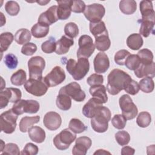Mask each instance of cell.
<instances>
[{
    "instance_id": "obj_7",
    "label": "cell",
    "mask_w": 155,
    "mask_h": 155,
    "mask_svg": "<svg viewBox=\"0 0 155 155\" xmlns=\"http://www.w3.org/2000/svg\"><path fill=\"white\" fill-rule=\"evenodd\" d=\"M119 103L122 115L127 120H131L136 117L138 113V109L129 95L123 94L120 96Z\"/></svg>"
},
{
    "instance_id": "obj_51",
    "label": "cell",
    "mask_w": 155,
    "mask_h": 155,
    "mask_svg": "<svg viewBox=\"0 0 155 155\" xmlns=\"http://www.w3.org/2000/svg\"><path fill=\"white\" fill-rule=\"evenodd\" d=\"M37 50V46L33 42H28L23 45L21 52L26 56L33 55Z\"/></svg>"
},
{
    "instance_id": "obj_46",
    "label": "cell",
    "mask_w": 155,
    "mask_h": 155,
    "mask_svg": "<svg viewBox=\"0 0 155 155\" xmlns=\"http://www.w3.org/2000/svg\"><path fill=\"white\" fill-rule=\"evenodd\" d=\"M111 124L114 128L122 130L126 125L127 119L122 114H115L111 119Z\"/></svg>"
},
{
    "instance_id": "obj_48",
    "label": "cell",
    "mask_w": 155,
    "mask_h": 155,
    "mask_svg": "<svg viewBox=\"0 0 155 155\" xmlns=\"http://www.w3.org/2000/svg\"><path fill=\"white\" fill-rule=\"evenodd\" d=\"M130 54V53L127 50H120L117 51L114 55V62L119 65H124L125 61L127 57Z\"/></svg>"
},
{
    "instance_id": "obj_59",
    "label": "cell",
    "mask_w": 155,
    "mask_h": 155,
    "mask_svg": "<svg viewBox=\"0 0 155 155\" xmlns=\"http://www.w3.org/2000/svg\"><path fill=\"white\" fill-rule=\"evenodd\" d=\"M5 147V143L2 140H1V152H2Z\"/></svg>"
},
{
    "instance_id": "obj_17",
    "label": "cell",
    "mask_w": 155,
    "mask_h": 155,
    "mask_svg": "<svg viewBox=\"0 0 155 155\" xmlns=\"http://www.w3.org/2000/svg\"><path fill=\"white\" fill-rule=\"evenodd\" d=\"M92 144L91 140L87 136H81L76 139L75 145L72 149L74 155H85Z\"/></svg>"
},
{
    "instance_id": "obj_40",
    "label": "cell",
    "mask_w": 155,
    "mask_h": 155,
    "mask_svg": "<svg viewBox=\"0 0 155 155\" xmlns=\"http://www.w3.org/2000/svg\"><path fill=\"white\" fill-rule=\"evenodd\" d=\"M151 122V114L147 111L140 112L136 119L137 125L142 128H145L149 126Z\"/></svg>"
},
{
    "instance_id": "obj_4",
    "label": "cell",
    "mask_w": 155,
    "mask_h": 155,
    "mask_svg": "<svg viewBox=\"0 0 155 155\" xmlns=\"http://www.w3.org/2000/svg\"><path fill=\"white\" fill-rule=\"evenodd\" d=\"M76 134L69 128H65L53 139L55 147L59 150H65L76 140Z\"/></svg>"
},
{
    "instance_id": "obj_12",
    "label": "cell",
    "mask_w": 155,
    "mask_h": 155,
    "mask_svg": "<svg viewBox=\"0 0 155 155\" xmlns=\"http://www.w3.org/2000/svg\"><path fill=\"white\" fill-rule=\"evenodd\" d=\"M105 13V7L101 4L94 3L86 6L84 15L90 22L101 21Z\"/></svg>"
},
{
    "instance_id": "obj_8",
    "label": "cell",
    "mask_w": 155,
    "mask_h": 155,
    "mask_svg": "<svg viewBox=\"0 0 155 155\" xmlns=\"http://www.w3.org/2000/svg\"><path fill=\"white\" fill-rule=\"evenodd\" d=\"M24 87L28 93L35 96L44 95L48 88V87L44 81V78L39 79L29 78L24 84Z\"/></svg>"
},
{
    "instance_id": "obj_29",
    "label": "cell",
    "mask_w": 155,
    "mask_h": 155,
    "mask_svg": "<svg viewBox=\"0 0 155 155\" xmlns=\"http://www.w3.org/2000/svg\"><path fill=\"white\" fill-rule=\"evenodd\" d=\"M143 41L139 33H133L127 39V46L133 50H137L143 45Z\"/></svg>"
},
{
    "instance_id": "obj_3",
    "label": "cell",
    "mask_w": 155,
    "mask_h": 155,
    "mask_svg": "<svg viewBox=\"0 0 155 155\" xmlns=\"http://www.w3.org/2000/svg\"><path fill=\"white\" fill-rule=\"evenodd\" d=\"M111 111L105 106H102L94 117L91 118V125L97 133H104L108 128V122L111 119Z\"/></svg>"
},
{
    "instance_id": "obj_34",
    "label": "cell",
    "mask_w": 155,
    "mask_h": 155,
    "mask_svg": "<svg viewBox=\"0 0 155 155\" xmlns=\"http://www.w3.org/2000/svg\"><path fill=\"white\" fill-rule=\"evenodd\" d=\"M155 21L151 20H140V27L139 33L145 38H147L150 34L153 33V28Z\"/></svg>"
},
{
    "instance_id": "obj_36",
    "label": "cell",
    "mask_w": 155,
    "mask_h": 155,
    "mask_svg": "<svg viewBox=\"0 0 155 155\" xmlns=\"http://www.w3.org/2000/svg\"><path fill=\"white\" fill-rule=\"evenodd\" d=\"M27 74L22 69H19L15 72L10 78L12 84L16 86H21L26 82Z\"/></svg>"
},
{
    "instance_id": "obj_28",
    "label": "cell",
    "mask_w": 155,
    "mask_h": 155,
    "mask_svg": "<svg viewBox=\"0 0 155 155\" xmlns=\"http://www.w3.org/2000/svg\"><path fill=\"white\" fill-rule=\"evenodd\" d=\"M56 104L60 110L67 111L71 107V99L65 93L59 92L56 100Z\"/></svg>"
},
{
    "instance_id": "obj_47",
    "label": "cell",
    "mask_w": 155,
    "mask_h": 155,
    "mask_svg": "<svg viewBox=\"0 0 155 155\" xmlns=\"http://www.w3.org/2000/svg\"><path fill=\"white\" fill-rule=\"evenodd\" d=\"M4 62L5 65L11 70L16 68L18 64V60L17 57L12 53H8L6 54L4 56Z\"/></svg>"
},
{
    "instance_id": "obj_57",
    "label": "cell",
    "mask_w": 155,
    "mask_h": 155,
    "mask_svg": "<svg viewBox=\"0 0 155 155\" xmlns=\"http://www.w3.org/2000/svg\"><path fill=\"white\" fill-rule=\"evenodd\" d=\"M0 14H1V26L2 27V26H3L5 24V18L4 17V15H3V13L2 12H1Z\"/></svg>"
},
{
    "instance_id": "obj_39",
    "label": "cell",
    "mask_w": 155,
    "mask_h": 155,
    "mask_svg": "<svg viewBox=\"0 0 155 155\" xmlns=\"http://www.w3.org/2000/svg\"><path fill=\"white\" fill-rule=\"evenodd\" d=\"M139 89L146 93H151L154 87V83L152 78H144L142 79L139 83Z\"/></svg>"
},
{
    "instance_id": "obj_22",
    "label": "cell",
    "mask_w": 155,
    "mask_h": 155,
    "mask_svg": "<svg viewBox=\"0 0 155 155\" xmlns=\"http://www.w3.org/2000/svg\"><path fill=\"white\" fill-rule=\"evenodd\" d=\"M134 72L138 78H150L153 79L155 76V63L153 62L150 65L140 64L139 67Z\"/></svg>"
},
{
    "instance_id": "obj_9",
    "label": "cell",
    "mask_w": 155,
    "mask_h": 155,
    "mask_svg": "<svg viewBox=\"0 0 155 155\" xmlns=\"http://www.w3.org/2000/svg\"><path fill=\"white\" fill-rule=\"evenodd\" d=\"M79 48L77 51L78 58H88L93 53L95 50L94 44L93 39L87 35H82L78 41Z\"/></svg>"
},
{
    "instance_id": "obj_6",
    "label": "cell",
    "mask_w": 155,
    "mask_h": 155,
    "mask_svg": "<svg viewBox=\"0 0 155 155\" xmlns=\"http://www.w3.org/2000/svg\"><path fill=\"white\" fill-rule=\"evenodd\" d=\"M39 104L37 101L21 99L13 104L12 109L17 115H21L24 113H36L39 111Z\"/></svg>"
},
{
    "instance_id": "obj_18",
    "label": "cell",
    "mask_w": 155,
    "mask_h": 155,
    "mask_svg": "<svg viewBox=\"0 0 155 155\" xmlns=\"http://www.w3.org/2000/svg\"><path fill=\"white\" fill-rule=\"evenodd\" d=\"M57 5H52L45 12L42 13L38 18V22L50 25L59 20L57 15Z\"/></svg>"
},
{
    "instance_id": "obj_42",
    "label": "cell",
    "mask_w": 155,
    "mask_h": 155,
    "mask_svg": "<svg viewBox=\"0 0 155 155\" xmlns=\"http://www.w3.org/2000/svg\"><path fill=\"white\" fill-rule=\"evenodd\" d=\"M64 33L65 36L70 38H76L79 34V28L77 24L72 22L66 24L64 27Z\"/></svg>"
},
{
    "instance_id": "obj_41",
    "label": "cell",
    "mask_w": 155,
    "mask_h": 155,
    "mask_svg": "<svg viewBox=\"0 0 155 155\" xmlns=\"http://www.w3.org/2000/svg\"><path fill=\"white\" fill-rule=\"evenodd\" d=\"M140 64V61L137 54H130L125 61V65L130 70H135Z\"/></svg>"
},
{
    "instance_id": "obj_45",
    "label": "cell",
    "mask_w": 155,
    "mask_h": 155,
    "mask_svg": "<svg viewBox=\"0 0 155 155\" xmlns=\"http://www.w3.org/2000/svg\"><path fill=\"white\" fill-rule=\"evenodd\" d=\"M115 139L121 146L127 145L130 140V134L124 130L119 131L115 134Z\"/></svg>"
},
{
    "instance_id": "obj_19",
    "label": "cell",
    "mask_w": 155,
    "mask_h": 155,
    "mask_svg": "<svg viewBox=\"0 0 155 155\" xmlns=\"http://www.w3.org/2000/svg\"><path fill=\"white\" fill-rule=\"evenodd\" d=\"M102 102L97 99L92 97L84 105L82 110V113L85 117L88 118H92L102 106Z\"/></svg>"
},
{
    "instance_id": "obj_13",
    "label": "cell",
    "mask_w": 155,
    "mask_h": 155,
    "mask_svg": "<svg viewBox=\"0 0 155 155\" xmlns=\"http://www.w3.org/2000/svg\"><path fill=\"white\" fill-rule=\"evenodd\" d=\"M59 92L65 93L76 102H82L86 97V94L81 89V85L76 82H70L62 87Z\"/></svg>"
},
{
    "instance_id": "obj_50",
    "label": "cell",
    "mask_w": 155,
    "mask_h": 155,
    "mask_svg": "<svg viewBox=\"0 0 155 155\" xmlns=\"http://www.w3.org/2000/svg\"><path fill=\"white\" fill-rule=\"evenodd\" d=\"M2 154H21L18 146L14 143H8L6 144L3 151L1 152Z\"/></svg>"
},
{
    "instance_id": "obj_43",
    "label": "cell",
    "mask_w": 155,
    "mask_h": 155,
    "mask_svg": "<svg viewBox=\"0 0 155 155\" xmlns=\"http://www.w3.org/2000/svg\"><path fill=\"white\" fill-rule=\"evenodd\" d=\"M56 42L53 37H50L48 40L44 42L41 45V50L45 53H51L55 51Z\"/></svg>"
},
{
    "instance_id": "obj_30",
    "label": "cell",
    "mask_w": 155,
    "mask_h": 155,
    "mask_svg": "<svg viewBox=\"0 0 155 155\" xmlns=\"http://www.w3.org/2000/svg\"><path fill=\"white\" fill-rule=\"evenodd\" d=\"M49 32V25L37 22L31 28V33L36 38L45 37Z\"/></svg>"
},
{
    "instance_id": "obj_53",
    "label": "cell",
    "mask_w": 155,
    "mask_h": 155,
    "mask_svg": "<svg viewBox=\"0 0 155 155\" xmlns=\"http://www.w3.org/2000/svg\"><path fill=\"white\" fill-rule=\"evenodd\" d=\"M85 7H86L85 4L83 1H81V0L72 1V3L71 5V12L76 13H81L84 12Z\"/></svg>"
},
{
    "instance_id": "obj_10",
    "label": "cell",
    "mask_w": 155,
    "mask_h": 155,
    "mask_svg": "<svg viewBox=\"0 0 155 155\" xmlns=\"http://www.w3.org/2000/svg\"><path fill=\"white\" fill-rule=\"evenodd\" d=\"M45 67L44 59L39 56L31 57L28 61L29 77L31 79L42 78V71Z\"/></svg>"
},
{
    "instance_id": "obj_20",
    "label": "cell",
    "mask_w": 155,
    "mask_h": 155,
    "mask_svg": "<svg viewBox=\"0 0 155 155\" xmlns=\"http://www.w3.org/2000/svg\"><path fill=\"white\" fill-rule=\"evenodd\" d=\"M139 6L142 15L141 20L155 21V13L151 1L143 0L140 1Z\"/></svg>"
},
{
    "instance_id": "obj_56",
    "label": "cell",
    "mask_w": 155,
    "mask_h": 155,
    "mask_svg": "<svg viewBox=\"0 0 155 155\" xmlns=\"http://www.w3.org/2000/svg\"><path fill=\"white\" fill-rule=\"evenodd\" d=\"M111 154V153L105 150H103V149H99V150H96L94 153V154Z\"/></svg>"
},
{
    "instance_id": "obj_32",
    "label": "cell",
    "mask_w": 155,
    "mask_h": 155,
    "mask_svg": "<svg viewBox=\"0 0 155 155\" xmlns=\"http://www.w3.org/2000/svg\"><path fill=\"white\" fill-rule=\"evenodd\" d=\"M31 38V33L27 28L18 30L15 35V41L19 45H23L29 42Z\"/></svg>"
},
{
    "instance_id": "obj_24",
    "label": "cell",
    "mask_w": 155,
    "mask_h": 155,
    "mask_svg": "<svg viewBox=\"0 0 155 155\" xmlns=\"http://www.w3.org/2000/svg\"><path fill=\"white\" fill-rule=\"evenodd\" d=\"M28 134L30 139L38 143H42L45 139V131L39 126L30 127L28 130Z\"/></svg>"
},
{
    "instance_id": "obj_5",
    "label": "cell",
    "mask_w": 155,
    "mask_h": 155,
    "mask_svg": "<svg viewBox=\"0 0 155 155\" xmlns=\"http://www.w3.org/2000/svg\"><path fill=\"white\" fill-rule=\"evenodd\" d=\"M18 116L12 109H10L1 114L0 125L1 131L6 134L13 133L16 127Z\"/></svg>"
},
{
    "instance_id": "obj_44",
    "label": "cell",
    "mask_w": 155,
    "mask_h": 155,
    "mask_svg": "<svg viewBox=\"0 0 155 155\" xmlns=\"http://www.w3.org/2000/svg\"><path fill=\"white\" fill-rule=\"evenodd\" d=\"M5 10L9 15L16 16L20 11V7L17 2L8 1L5 3Z\"/></svg>"
},
{
    "instance_id": "obj_11",
    "label": "cell",
    "mask_w": 155,
    "mask_h": 155,
    "mask_svg": "<svg viewBox=\"0 0 155 155\" xmlns=\"http://www.w3.org/2000/svg\"><path fill=\"white\" fill-rule=\"evenodd\" d=\"M21 91L16 88H6L0 92V108L2 109L7 106L9 102L15 103L21 100Z\"/></svg>"
},
{
    "instance_id": "obj_26",
    "label": "cell",
    "mask_w": 155,
    "mask_h": 155,
    "mask_svg": "<svg viewBox=\"0 0 155 155\" xmlns=\"http://www.w3.org/2000/svg\"><path fill=\"white\" fill-rule=\"evenodd\" d=\"M111 45V41L108 36V34L105 33L98 36L95 38L94 46L96 49L102 52L107 51Z\"/></svg>"
},
{
    "instance_id": "obj_54",
    "label": "cell",
    "mask_w": 155,
    "mask_h": 155,
    "mask_svg": "<svg viewBox=\"0 0 155 155\" xmlns=\"http://www.w3.org/2000/svg\"><path fill=\"white\" fill-rule=\"evenodd\" d=\"M38 150L39 149L37 145L29 142L25 145L21 154L24 155H36L38 154Z\"/></svg>"
},
{
    "instance_id": "obj_14",
    "label": "cell",
    "mask_w": 155,
    "mask_h": 155,
    "mask_svg": "<svg viewBox=\"0 0 155 155\" xmlns=\"http://www.w3.org/2000/svg\"><path fill=\"white\" fill-rule=\"evenodd\" d=\"M64 70L59 66H55L44 78V81L48 87H53L61 84L65 79Z\"/></svg>"
},
{
    "instance_id": "obj_21",
    "label": "cell",
    "mask_w": 155,
    "mask_h": 155,
    "mask_svg": "<svg viewBox=\"0 0 155 155\" xmlns=\"http://www.w3.org/2000/svg\"><path fill=\"white\" fill-rule=\"evenodd\" d=\"M58 6L57 8V15L59 19H67L71 15V5L72 0L56 1Z\"/></svg>"
},
{
    "instance_id": "obj_1",
    "label": "cell",
    "mask_w": 155,
    "mask_h": 155,
    "mask_svg": "<svg viewBox=\"0 0 155 155\" xmlns=\"http://www.w3.org/2000/svg\"><path fill=\"white\" fill-rule=\"evenodd\" d=\"M131 79V76L125 71L118 68L113 69L107 76V90L109 94L116 95L124 90Z\"/></svg>"
},
{
    "instance_id": "obj_2",
    "label": "cell",
    "mask_w": 155,
    "mask_h": 155,
    "mask_svg": "<svg viewBox=\"0 0 155 155\" xmlns=\"http://www.w3.org/2000/svg\"><path fill=\"white\" fill-rule=\"evenodd\" d=\"M66 68L74 80L80 81L88 73L90 62L87 58H78V62L73 59H70L67 62Z\"/></svg>"
},
{
    "instance_id": "obj_33",
    "label": "cell",
    "mask_w": 155,
    "mask_h": 155,
    "mask_svg": "<svg viewBox=\"0 0 155 155\" xmlns=\"http://www.w3.org/2000/svg\"><path fill=\"white\" fill-rule=\"evenodd\" d=\"M89 28L90 32L94 38L108 33L105 24L102 21L95 22H90Z\"/></svg>"
},
{
    "instance_id": "obj_16",
    "label": "cell",
    "mask_w": 155,
    "mask_h": 155,
    "mask_svg": "<svg viewBox=\"0 0 155 155\" xmlns=\"http://www.w3.org/2000/svg\"><path fill=\"white\" fill-rule=\"evenodd\" d=\"M94 70L97 73H104L110 67V61L104 52L98 53L93 61Z\"/></svg>"
},
{
    "instance_id": "obj_35",
    "label": "cell",
    "mask_w": 155,
    "mask_h": 155,
    "mask_svg": "<svg viewBox=\"0 0 155 155\" xmlns=\"http://www.w3.org/2000/svg\"><path fill=\"white\" fill-rule=\"evenodd\" d=\"M13 34L10 32L2 33L0 35V50L1 53H2L8 48L10 44L12 43L14 39Z\"/></svg>"
},
{
    "instance_id": "obj_52",
    "label": "cell",
    "mask_w": 155,
    "mask_h": 155,
    "mask_svg": "<svg viewBox=\"0 0 155 155\" xmlns=\"http://www.w3.org/2000/svg\"><path fill=\"white\" fill-rule=\"evenodd\" d=\"M139 84L134 80L131 79L125 86L124 90L129 94L135 95L139 91Z\"/></svg>"
},
{
    "instance_id": "obj_55",
    "label": "cell",
    "mask_w": 155,
    "mask_h": 155,
    "mask_svg": "<svg viewBox=\"0 0 155 155\" xmlns=\"http://www.w3.org/2000/svg\"><path fill=\"white\" fill-rule=\"evenodd\" d=\"M135 153V150L131 147H129V146H125V147H124L122 150H121V154L122 155H127V154H128V155H133Z\"/></svg>"
},
{
    "instance_id": "obj_49",
    "label": "cell",
    "mask_w": 155,
    "mask_h": 155,
    "mask_svg": "<svg viewBox=\"0 0 155 155\" xmlns=\"http://www.w3.org/2000/svg\"><path fill=\"white\" fill-rule=\"evenodd\" d=\"M87 82L91 87L102 85L104 82V76L97 73L92 74L87 78Z\"/></svg>"
},
{
    "instance_id": "obj_37",
    "label": "cell",
    "mask_w": 155,
    "mask_h": 155,
    "mask_svg": "<svg viewBox=\"0 0 155 155\" xmlns=\"http://www.w3.org/2000/svg\"><path fill=\"white\" fill-rule=\"evenodd\" d=\"M137 55L140 59L141 64L150 65L153 62V54L148 48H143L139 50Z\"/></svg>"
},
{
    "instance_id": "obj_58",
    "label": "cell",
    "mask_w": 155,
    "mask_h": 155,
    "mask_svg": "<svg viewBox=\"0 0 155 155\" xmlns=\"http://www.w3.org/2000/svg\"><path fill=\"white\" fill-rule=\"evenodd\" d=\"M37 3H38L41 5H45L47 3L50 2V1H36Z\"/></svg>"
},
{
    "instance_id": "obj_25",
    "label": "cell",
    "mask_w": 155,
    "mask_h": 155,
    "mask_svg": "<svg viewBox=\"0 0 155 155\" xmlns=\"http://www.w3.org/2000/svg\"><path fill=\"white\" fill-rule=\"evenodd\" d=\"M106 91V88L102 84L91 87L89 90L90 94L91 96L101 101L102 104L106 103L108 101V96Z\"/></svg>"
},
{
    "instance_id": "obj_38",
    "label": "cell",
    "mask_w": 155,
    "mask_h": 155,
    "mask_svg": "<svg viewBox=\"0 0 155 155\" xmlns=\"http://www.w3.org/2000/svg\"><path fill=\"white\" fill-rule=\"evenodd\" d=\"M68 128L76 134L81 133L87 129V127L85 124L77 118H73L70 120Z\"/></svg>"
},
{
    "instance_id": "obj_27",
    "label": "cell",
    "mask_w": 155,
    "mask_h": 155,
    "mask_svg": "<svg viewBox=\"0 0 155 155\" xmlns=\"http://www.w3.org/2000/svg\"><path fill=\"white\" fill-rule=\"evenodd\" d=\"M40 116H35L32 117L25 116L23 117L19 122V130L22 133H25L28 131V130L34 124H37L39 122Z\"/></svg>"
},
{
    "instance_id": "obj_15",
    "label": "cell",
    "mask_w": 155,
    "mask_h": 155,
    "mask_svg": "<svg viewBox=\"0 0 155 155\" xmlns=\"http://www.w3.org/2000/svg\"><path fill=\"white\" fill-rule=\"evenodd\" d=\"M44 126L48 130L54 131L58 130L62 124V118L59 114L54 111L47 113L43 119Z\"/></svg>"
},
{
    "instance_id": "obj_23",
    "label": "cell",
    "mask_w": 155,
    "mask_h": 155,
    "mask_svg": "<svg viewBox=\"0 0 155 155\" xmlns=\"http://www.w3.org/2000/svg\"><path fill=\"white\" fill-rule=\"evenodd\" d=\"M74 41L73 39L64 35L62 36L58 41H56V48L55 52L57 54H66L70 48L73 45Z\"/></svg>"
},
{
    "instance_id": "obj_31",
    "label": "cell",
    "mask_w": 155,
    "mask_h": 155,
    "mask_svg": "<svg viewBox=\"0 0 155 155\" xmlns=\"http://www.w3.org/2000/svg\"><path fill=\"white\" fill-rule=\"evenodd\" d=\"M119 8L125 15L133 14L137 8L136 2L134 0H122L119 2Z\"/></svg>"
}]
</instances>
